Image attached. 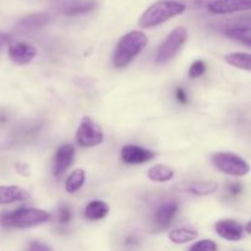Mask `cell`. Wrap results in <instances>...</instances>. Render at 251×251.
<instances>
[{"label":"cell","mask_w":251,"mask_h":251,"mask_svg":"<svg viewBox=\"0 0 251 251\" xmlns=\"http://www.w3.org/2000/svg\"><path fill=\"white\" fill-rule=\"evenodd\" d=\"M245 230H247L248 233H249V234H251V221L249 223H248L247 226H245Z\"/></svg>","instance_id":"cell-33"},{"label":"cell","mask_w":251,"mask_h":251,"mask_svg":"<svg viewBox=\"0 0 251 251\" xmlns=\"http://www.w3.org/2000/svg\"><path fill=\"white\" fill-rule=\"evenodd\" d=\"M243 186L240 183H232L228 185V193L230 194L232 196H237L242 193Z\"/></svg>","instance_id":"cell-30"},{"label":"cell","mask_w":251,"mask_h":251,"mask_svg":"<svg viewBox=\"0 0 251 251\" xmlns=\"http://www.w3.org/2000/svg\"><path fill=\"white\" fill-rule=\"evenodd\" d=\"M109 213V205L104 201H91L85 208V217L90 221H98L104 218Z\"/></svg>","instance_id":"cell-17"},{"label":"cell","mask_w":251,"mask_h":251,"mask_svg":"<svg viewBox=\"0 0 251 251\" xmlns=\"http://www.w3.org/2000/svg\"><path fill=\"white\" fill-rule=\"evenodd\" d=\"M215 230L222 239L228 242H239L244 234L243 226L233 220L218 221L215 225Z\"/></svg>","instance_id":"cell-11"},{"label":"cell","mask_w":251,"mask_h":251,"mask_svg":"<svg viewBox=\"0 0 251 251\" xmlns=\"http://www.w3.org/2000/svg\"><path fill=\"white\" fill-rule=\"evenodd\" d=\"M176 173L173 169L164 164H156L147 171V176L154 183H167L174 178Z\"/></svg>","instance_id":"cell-18"},{"label":"cell","mask_w":251,"mask_h":251,"mask_svg":"<svg viewBox=\"0 0 251 251\" xmlns=\"http://www.w3.org/2000/svg\"><path fill=\"white\" fill-rule=\"evenodd\" d=\"M206 64L202 60H195L189 69V77L198 78L205 74Z\"/></svg>","instance_id":"cell-24"},{"label":"cell","mask_w":251,"mask_h":251,"mask_svg":"<svg viewBox=\"0 0 251 251\" xmlns=\"http://www.w3.org/2000/svg\"><path fill=\"white\" fill-rule=\"evenodd\" d=\"M218 188V184L216 181H196V183L190 184V185L186 188V191H189L193 195L198 196H206L211 195V194L215 193Z\"/></svg>","instance_id":"cell-21"},{"label":"cell","mask_w":251,"mask_h":251,"mask_svg":"<svg viewBox=\"0 0 251 251\" xmlns=\"http://www.w3.org/2000/svg\"><path fill=\"white\" fill-rule=\"evenodd\" d=\"M9 56L14 63L25 65L28 64L36 58L37 49L33 46L25 42H16V43L10 44L9 47Z\"/></svg>","instance_id":"cell-10"},{"label":"cell","mask_w":251,"mask_h":251,"mask_svg":"<svg viewBox=\"0 0 251 251\" xmlns=\"http://www.w3.org/2000/svg\"><path fill=\"white\" fill-rule=\"evenodd\" d=\"M96 4V0H69L68 2L63 4L61 10L66 15L85 14L95 9Z\"/></svg>","instance_id":"cell-16"},{"label":"cell","mask_w":251,"mask_h":251,"mask_svg":"<svg viewBox=\"0 0 251 251\" xmlns=\"http://www.w3.org/2000/svg\"><path fill=\"white\" fill-rule=\"evenodd\" d=\"M223 33H232V32H251V17H235L223 21L220 25Z\"/></svg>","instance_id":"cell-15"},{"label":"cell","mask_w":251,"mask_h":251,"mask_svg":"<svg viewBox=\"0 0 251 251\" xmlns=\"http://www.w3.org/2000/svg\"><path fill=\"white\" fill-rule=\"evenodd\" d=\"M168 238L174 244H186L198 238V232L190 228H176L169 233Z\"/></svg>","instance_id":"cell-20"},{"label":"cell","mask_w":251,"mask_h":251,"mask_svg":"<svg viewBox=\"0 0 251 251\" xmlns=\"http://www.w3.org/2000/svg\"><path fill=\"white\" fill-rule=\"evenodd\" d=\"M10 42H11V36L9 33H5V32H0V49L7 46Z\"/></svg>","instance_id":"cell-31"},{"label":"cell","mask_w":251,"mask_h":251,"mask_svg":"<svg viewBox=\"0 0 251 251\" xmlns=\"http://www.w3.org/2000/svg\"><path fill=\"white\" fill-rule=\"evenodd\" d=\"M58 218H59V222L63 223V225L70 222L71 221V210L68 205L60 206V208H59Z\"/></svg>","instance_id":"cell-26"},{"label":"cell","mask_w":251,"mask_h":251,"mask_svg":"<svg viewBox=\"0 0 251 251\" xmlns=\"http://www.w3.org/2000/svg\"><path fill=\"white\" fill-rule=\"evenodd\" d=\"M29 198V194L25 189L16 185L0 186V205L25 201Z\"/></svg>","instance_id":"cell-14"},{"label":"cell","mask_w":251,"mask_h":251,"mask_svg":"<svg viewBox=\"0 0 251 251\" xmlns=\"http://www.w3.org/2000/svg\"><path fill=\"white\" fill-rule=\"evenodd\" d=\"M49 22H50V16L48 14L37 12V14L27 15V16L19 20V22L16 24V29L22 33H26V32H32L42 28V27L47 26Z\"/></svg>","instance_id":"cell-13"},{"label":"cell","mask_w":251,"mask_h":251,"mask_svg":"<svg viewBox=\"0 0 251 251\" xmlns=\"http://www.w3.org/2000/svg\"><path fill=\"white\" fill-rule=\"evenodd\" d=\"M154 152L136 145H125L122 149V159L126 164H142L154 158Z\"/></svg>","instance_id":"cell-8"},{"label":"cell","mask_w":251,"mask_h":251,"mask_svg":"<svg viewBox=\"0 0 251 251\" xmlns=\"http://www.w3.org/2000/svg\"><path fill=\"white\" fill-rule=\"evenodd\" d=\"M176 97L181 104H186L188 103V95H186L185 90L181 87H176Z\"/></svg>","instance_id":"cell-29"},{"label":"cell","mask_w":251,"mask_h":251,"mask_svg":"<svg viewBox=\"0 0 251 251\" xmlns=\"http://www.w3.org/2000/svg\"><path fill=\"white\" fill-rule=\"evenodd\" d=\"M27 251H51V248L41 242H32Z\"/></svg>","instance_id":"cell-28"},{"label":"cell","mask_w":251,"mask_h":251,"mask_svg":"<svg viewBox=\"0 0 251 251\" xmlns=\"http://www.w3.org/2000/svg\"><path fill=\"white\" fill-rule=\"evenodd\" d=\"M189 251H218L217 244L211 239L199 240L190 247Z\"/></svg>","instance_id":"cell-23"},{"label":"cell","mask_w":251,"mask_h":251,"mask_svg":"<svg viewBox=\"0 0 251 251\" xmlns=\"http://www.w3.org/2000/svg\"><path fill=\"white\" fill-rule=\"evenodd\" d=\"M86 181V173L83 169H75L70 176H68L65 183V190L69 194H74L80 190Z\"/></svg>","instance_id":"cell-22"},{"label":"cell","mask_w":251,"mask_h":251,"mask_svg":"<svg viewBox=\"0 0 251 251\" xmlns=\"http://www.w3.org/2000/svg\"><path fill=\"white\" fill-rule=\"evenodd\" d=\"M212 163L222 173L232 176H244L250 172L249 163L232 152H217L212 156Z\"/></svg>","instance_id":"cell-5"},{"label":"cell","mask_w":251,"mask_h":251,"mask_svg":"<svg viewBox=\"0 0 251 251\" xmlns=\"http://www.w3.org/2000/svg\"><path fill=\"white\" fill-rule=\"evenodd\" d=\"M125 243H126V245H135L137 243V240L135 239L134 237H127L126 240H125Z\"/></svg>","instance_id":"cell-32"},{"label":"cell","mask_w":251,"mask_h":251,"mask_svg":"<svg viewBox=\"0 0 251 251\" xmlns=\"http://www.w3.org/2000/svg\"><path fill=\"white\" fill-rule=\"evenodd\" d=\"M226 36L230 37L233 39H237L240 43L245 44V46L251 48V32H232V33H227Z\"/></svg>","instance_id":"cell-25"},{"label":"cell","mask_w":251,"mask_h":251,"mask_svg":"<svg viewBox=\"0 0 251 251\" xmlns=\"http://www.w3.org/2000/svg\"><path fill=\"white\" fill-rule=\"evenodd\" d=\"M188 41V29L185 27H176L164 38L156 54V63L164 64L174 58Z\"/></svg>","instance_id":"cell-4"},{"label":"cell","mask_w":251,"mask_h":251,"mask_svg":"<svg viewBox=\"0 0 251 251\" xmlns=\"http://www.w3.org/2000/svg\"><path fill=\"white\" fill-rule=\"evenodd\" d=\"M186 6L173 0H161L147 7L139 20L140 28H152L185 11Z\"/></svg>","instance_id":"cell-2"},{"label":"cell","mask_w":251,"mask_h":251,"mask_svg":"<svg viewBox=\"0 0 251 251\" xmlns=\"http://www.w3.org/2000/svg\"><path fill=\"white\" fill-rule=\"evenodd\" d=\"M76 141L81 147L87 149L100 146L104 141L102 127L91 117H83L76 130Z\"/></svg>","instance_id":"cell-6"},{"label":"cell","mask_w":251,"mask_h":251,"mask_svg":"<svg viewBox=\"0 0 251 251\" xmlns=\"http://www.w3.org/2000/svg\"><path fill=\"white\" fill-rule=\"evenodd\" d=\"M49 220L50 215L41 208H19L2 216L0 223L5 227L33 228L48 222Z\"/></svg>","instance_id":"cell-3"},{"label":"cell","mask_w":251,"mask_h":251,"mask_svg":"<svg viewBox=\"0 0 251 251\" xmlns=\"http://www.w3.org/2000/svg\"><path fill=\"white\" fill-rule=\"evenodd\" d=\"M176 212H178V203L174 201H167V202L161 203L154 213V226L157 230H163L168 228L172 221L176 218Z\"/></svg>","instance_id":"cell-12"},{"label":"cell","mask_w":251,"mask_h":251,"mask_svg":"<svg viewBox=\"0 0 251 251\" xmlns=\"http://www.w3.org/2000/svg\"><path fill=\"white\" fill-rule=\"evenodd\" d=\"M147 43L149 39L142 31L135 29L127 32L115 46L113 53V65L118 69L125 68L146 48Z\"/></svg>","instance_id":"cell-1"},{"label":"cell","mask_w":251,"mask_h":251,"mask_svg":"<svg viewBox=\"0 0 251 251\" xmlns=\"http://www.w3.org/2000/svg\"><path fill=\"white\" fill-rule=\"evenodd\" d=\"M173 1L181 2L183 5H190V6H203V5H210L211 2L216 1V0H173Z\"/></svg>","instance_id":"cell-27"},{"label":"cell","mask_w":251,"mask_h":251,"mask_svg":"<svg viewBox=\"0 0 251 251\" xmlns=\"http://www.w3.org/2000/svg\"><path fill=\"white\" fill-rule=\"evenodd\" d=\"M225 60L234 68L251 71V54L249 53H242V51L229 53L225 56Z\"/></svg>","instance_id":"cell-19"},{"label":"cell","mask_w":251,"mask_h":251,"mask_svg":"<svg viewBox=\"0 0 251 251\" xmlns=\"http://www.w3.org/2000/svg\"><path fill=\"white\" fill-rule=\"evenodd\" d=\"M207 7L212 14L216 15L251 11V0H216Z\"/></svg>","instance_id":"cell-7"},{"label":"cell","mask_w":251,"mask_h":251,"mask_svg":"<svg viewBox=\"0 0 251 251\" xmlns=\"http://www.w3.org/2000/svg\"><path fill=\"white\" fill-rule=\"evenodd\" d=\"M75 157V147L73 145H61L55 152L53 164V173L55 176H61L69 168Z\"/></svg>","instance_id":"cell-9"}]
</instances>
